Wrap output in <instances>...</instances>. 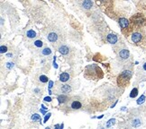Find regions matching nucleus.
Masks as SVG:
<instances>
[{"label": "nucleus", "mask_w": 146, "mask_h": 129, "mask_svg": "<svg viewBox=\"0 0 146 129\" xmlns=\"http://www.w3.org/2000/svg\"><path fill=\"white\" fill-rule=\"evenodd\" d=\"M84 77L88 80L97 81L104 77V73L97 64H88L84 70Z\"/></svg>", "instance_id": "obj_1"}, {"label": "nucleus", "mask_w": 146, "mask_h": 129, "mask_svg": "<svg viewBox=\"0 0 146 129\" xmlns=\"http://www.w3.org/2000/svg\"><path fill=\"white\" fill-rule=\"evenodd\" d=\"M132 78V71L124 70L117 77V85L119 87H126L130 82Z\"/></svg>", "instance_id": "obj_2"}, {"label": "nucleus", "mask_w": 146, "mask_h": 129, "mask_svg": "<svg viewBox=\"0 0 146 129\" xmlns=\"http://www.w3.org/2000/svg\"><path fill=\"white\" fill-rule=\"evenodd\" d=\"M131 21H132V23L136 27H142L146 24V19L141 13H137L133 16L131 18Z\"/></svg>", "instance_id": "obj_3"}, {"label": "nucleus", "mask_w": 146, "mask_h": 129, "mask_svg": "<svg viewBox=\"0 0 146 129\" xmlns=\"http://www.w3.org/2000/svg\"><path fill=\"white\" fill-rule=\"evenodd\" d=\"M143 38H144V36L141 31H134V32H133L132 35H131L132 41H133V43H136V44L142 42Z\"/></svg>", "instance_id": "obj_4"}, {"label": "nucleus", "mask_w": 146, "mask_h": 129, "mask_svg": "<svg viewBox=\"0 0 146 129\" xmlns=\"http://www.w3.org/2000/svg\"><path fill=\"white\" fill-rule=\"evenodd\" d=\"M57 90L60 93H70L72 91V88L69 84H59L57 86Z\"/></svg>", "instance_id": "obj_5"}, {"label": "nucleus", "mask_w": 146, "mask_h": 129, "mask_svg": "<svg viewBox=\"0 0 146 129\" xmlns=\"http://www.w3.org/2000/svg\"><path fill=\"white\" fill-rule=\"evenodd\" d=\"M119 25H120V27H121L122 31H124V30L129 29L130 22H129L126 18H120L119 19Z\"/></svg>", "instance_id": "obj_6"}, {"label": "nucleus", "mask_w": 146, "mask_h": 129, "mask_svg": "<svg viewBox=\"0 0 146 129\" xmlns=\"http://www.w3.org/2000/svg\"><path fill=\"white\" fill-rule=\"evenodd\" d=\"M47 39L48 40H49L50 42H56V41H58L59 40V35L57 32H55V31H51V32H49L47 35Z\"/></svg>", "instance_id": "obj_7"}, {"label": "nucleus", "mask_w": 146, "mask_h": 129, "mask_svg": "<svg viewBox=\"0 0 146 129\" xmlns=\"http://www.w3.org/2000/svg\"><path fill=\"white\" fill-rule=\"evenodd\" d=\"M119 58H121V59H123V60H125V59H127V58H129V56H130V52H129V50L127 49H121L119 51Z\"/></svg>", "instance_id": "obj_8"}, {"label": "nucleus", "mask_w": 146, "mask_h": 129, "mask_svg": "<svg viewBox=\"0 0 146 129\" xmlns=\"http://www.w3.org/2000/svg\"><path fill=\"white\" fill-rule=\"evenodd\" d=\"M106 40H107L110 44H115V43L118 41V38H117V36L115 35V34L110 33V34H108L107 37H106Z\"/></svg>", "instance_id": "obj_9"}, {"label": "nucleus", "mask_w": 146, "mask_h": 129, "mask_svg": "<svg viewBox=\"0 0 146 129\" xmlns=\"http://www.w3.org/2000/svg\"><path fill=\"white\" fill-rule=\"evenodd\" d=\"M70 107L71 109H80L82 108V104L79 100H72L70 102Z\"/></svg>", "instance_id": "obj_10"}, {"label": "nucleus", "mask_w": 146, "mask_h": 129, "mask_svg": "<svg viewBox=\"0 0 146 129\" xmlns=\"http://www.w3.org/2000/svg\"><path fill=\"white\" fill-rule=\"evenodd\" d=\"M81 5H82V7H83L84 9L88 10V9H90L93 6L92 0H84L83 2H82V4H81Z\"/></svg>", "instance_id": "obj_11"}, {"label": "nucleus", "mask_w": 146, "mask_h": 129, "mask_svg": "<svg viewBox=\"0 0 146 129\" xmlns=\"http://www.w3.org/2000/svg\"><path fill=\"white\" fill-rule=\"evenodd\" d=\"M58 50H59V52L61 54V55H64V56L68 55L69 52H70V49H69L67 46H65V45H61V46H60V48L58 49Z\"/></svg>", "instance_id": "obj_12"}, {"label": "nucleus", "mask_w": 146, "mask_h": 129, "mask_svg": "<svg viewBox=\"0 0 146 129\" xmlns=\"http://www.w3.org/2000/svg\"><path fill=\"white\" fill-rule=\"evenodd\" d=\"M58 100H59V103L60 104H64V103L68 102V100H69V97L65 94H61V95H59L58 96Z\"/></svg>", "instance_id": "obj_13"}, {"label": "nucleus", "mask_w": 146, "mask_h": 129, "mask_svg": "<svg viewBox=\"0 0 146 129\" xmlns=\"http://www.w3.org/2000/svg\"><path fill=\"white\" fill-rule=\"evenodd\" d=\"M70 74L68 73H61V75H60V82H66L67 81L70 80Z\"/></svg>", "instance_id": "obj_14"}, {"label": "nucleus", "mask_w": 146, "mask_h": 129, "mask_svg": "<svg viewBox=\"0 0 146 129\" xmlns=\"http://www.w3.org/2000/svg\"><path fill=\"white\" fill-rule=\"evenodd\" d=\"M26 36L28 38H35L36 37V32L34 30H29V31L26 32Z\"/></svg>", "instance_id": "obj_15"}, {"label": "nucleus", "mask_w": 146, "mask_h": 129, "mask_svg": "<svg viewBox=\"0 0 146 129\" xmlns=\"http://www.w3.org/2000/svg\"><path fill=\"white\" fill-rule=\"evenodd\" d=\"M51 53H52V50H51V49H49V48H45V49H43V50H42V54L44 55V56L51 55Z\"/></svg>", "instance_id": "obj_16"}, {"label": "nucleus", "mask_w": 146, "mask_h": 129, "mask_svg": "<svg viewBox=\"0 0 146 129\" xmlns=\"http://www.w3.org/2000/svg\"><path fill=\"white\" fill-rule=\"evenodd\" d=\"M48 77L47 76H45V75H40L39 76V81H40L42 83H45V82H48Z\"/></svg>", "instance_id": "obj_17"}, {"label": "nucleus", "mask_w": 146, "mask_h": 129, "mask_svg": "<svg viewBox=\"0 0 146 129\" xmlns=\"http://www.w3.org/2000/svg\"><path fill=\"white\" fill-rule=\"evenodd\" d=\"M138 94V89L137 88H134V89H133V91H131V94H130V97L131 98H134V97H136Z\"/></svg>", "instance_id": "obj_18"}, {"label": "nucleus", "mask_w": 146, "mask_h": 129, "mask_svg": "<svg viewBox=\"0 0 146 129\" xmlns=\"http://www.w3.org/2000/svg\"><path fill=\"white\" fill-rule=\"evenodd\" d=\"M141 124H142V123H141V121H140L139 119H134V120H133V122H132V125H133V127H139Z\"/></svg>", "instance_id": "obj_19"}, {"label": "nucleus", "mask_w": 146, "mask_h": 129, "mask_svg": "<svg viewBox=\"0 0 146 129\" xmlns=\"http://www.w3.org/2000/svg\"><path fill=\"white\" fill-rule=\"evenodd\" d=\"M43 43L42 40H36V41H34V46L37 48H42L43 47Z\"/></svg>", "instance_id": "obj_20"}, {"label": "nucleus", "mask_w": 146, "mask_h": 129, "mask_svg": "<svg viewBox=\"0 0 146 129\" xmlns=\"http://www.w3.org/2000/svg\"><path fill=\"white\" fill-rule=\"evenodd\" d=\"M32 120L34 121H41V117L38 114H34V116H32Z\"/></svg>", "instance_id": "obj_21"}, {"label": "nucleus", "mask_w": 146, "mask_h": 129, "mask_svg": "<svg viewBox=\"0 0 146 129\" xmlns=\"http://www.w3.org/2000/svg\"><path fill=\"white\" fill-rule=\"evenodd\" d=\"M144 100H145V96H144V95H142V96H141V97L139 98V100H137V103H138V104H141V103L143 102Z\"/></svg>", "instance_id": "obj_22"}, {"label": "nucleus", "mask_w": 146, "mask_h": 129, "mask_svg": "<svg viewBox=\"0 0 146 129\" xmlns=\"http://www.w3.org/2000/svg\"><path fill=\"white\" fill-rule=\"evenodd\" d=\"M0 49H1V53H5V52H7V47H5V46H1Z\"/></svg>", "instance_id": "obj_23"}, {"label": "nucleus", "mask_w": 146, "mask_h": 129, "mask_svg": "<svg viewBox=\"0 0 146 129\" xmlns=\"http://www.w3.org/2000/svg\"><path fill=\"white\" fill-rule=\"evenodd\" d=\"M142 68H143L144 70L146 71V63H144V64H143V65H142Z\"/></svg>", "instance_id": "obj_24"}, {"label": "nucleus", "mask_w": 146, "mask_h": 129, "mask_svg": "<svg viewBox=\"0 0 146 129\" xmlns=\"http://www.w3.org/2000/svg\"><path fill=\"white\" fill-rule=\"evenodd\" d=\"M45 101H51V98H45Z\"/></svg>", "instance_id": "obj_25"}]
</instances>
